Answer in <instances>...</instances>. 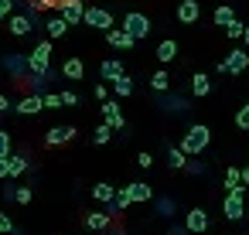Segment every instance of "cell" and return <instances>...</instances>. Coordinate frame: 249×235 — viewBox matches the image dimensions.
Listing matches in <instances>:
<instances>
[{"instance_id": "31", "label": "cell", "mask_w": 249, "mask_h": 235, "mask_svg": "<svg viewBox=\"0 0 249 235\" xmlns=\"http://www.w3.org/2000/svg\"><path fill=\"white\" fill-rule=\"evenodd\" d=\"M235 126H239V130H249V102L235 113Z\"/></svg>"}, {"instance_id": "21", "label": "cell", "mask_w": 249, "mask_h": 235, "mask_svg": "<svg viewBox=\"0 0 249 235\" xmlns=\"http://www.w3.org/2000/svg\"><path fill=\"white\" fill-rule=\"evenodd\" d=\"M92 198L113 204V201H116V187H113V184H96V187H92Z\"/></svg>"}, {"instance_id": "28", "label": "cell", "mask_w": 249, "mask_h": 235, "mask_svg": "<svg viewBox=\"0 0 249 235\" xmlns=\"http://www.w3.org/2000/svg\"><path fill=\"white\" fill-rule=\"evenodd\" d=\"M225 187H229V191L242 187V170H239V167H229V170H225Z\"/></svg>"}, {"instance_id": "48", "label": "cell", "mask_w": 249, "mask_h": 235, "mask_svg": "<svg viewBox=\"0 0 249 235\" xmlns=\"http://www.w3.org/2000/svg\"><path fill=\"white\" fill-rule=\"evenodd\" d=\"M89 235H92V232H89Z\"/></svg>"}, {"instance_id": "36", "label": "cell", "mask_w": 249, "mask_h": 235, "mask_svg": "<svg viewBox=\"0 0 249 235\" xmlns=\"http://www.w3.org/2000/svg\"><path fill=\"white\" fill-rule=\"evenodd\" d=\"M58 106H62V92H58V96L48 92V96H45V109H58Z\"/></svg>"}, {"instance_id": "15", "label": "cell", "mask_w": 249, "mask_h": 235, "mask_svg": "<svg viewBox=\"0 0 249 235\" xmlns=\"http://www.w3.org/2000/svg\"><path fill=\"white\" fill-rule=\"evenodd\" d=\"M31 28H35V21H31L28 14H14V17H11V34L24 38V34H31Z\"/></svg>"}, {"instance_id": "30", "label": "cell", "mask_w": 249, "mask_h": 235, "mask_svg": "<svg viewBox=\"0 0 249 235\" xmlns=\"http://www.w3.org/2000/svg\"><path fill=\"white\" fill-rule=\"evenodd\" d=\"M109 136H113V126H109V123H103V126L92 133V143H109Z\"/></svg>"}, {"instance_id": "46", "label": "cell", "mask_w": 249, "mask_h": 235, "mask_svg": "<svg viewBox=\"0 0 249 235\" xmlns=\"http://www.w3.org/2000/svg\"><path fill=\"white\" fill-rule=\"evenodd\" d=\"M0 24H4V17H0Z\"/></svg>"}, {"instance_id": "44", "label": "cell", "mask_w": 249, "mask_h": 235, "mask_svg": "<svg viewBox=\"0 0 249 235\" xmlns=\"http://www.w3.org/2000/svg\"><path fill=\"white\" fill-rule=\"evenodd\" d=\"M106 235H116V232H109V228H106Z\"/></svg>"}, {"instance_id": "1", "label": "cell", "mask_w": 249, "mask_h": 235, "mask_svg": "<svg viewBox=\"0 0 249 235\" xmlns=\"http://www.w3.org/2000/svg\"><path fill=\"white\" fill-rule=\"evenodd\" d=\"M48 68H52V41H41V45H35V48H31V55H28L31 82H35V85H41V82H45V75H48Z\"/></svg>"}, {"instance_id": "29", "label": "cell", "mask_w": 249, "mask_h": 235, "mask_svg": "<svg viewBox=\"0 0 249 235\" xmlns=\"http://www.w3.org/2000/svg\"><path fill=\"white\" fill-rule=\"evenodd\" d=\"M113 204H116V211H123V208H130V204H133V198H130V184L116 191V201H113Z\"/></svg>"}, {"instance_id": "17", "label": "cell", "mask_w": 249, "mask_h": 235, "mask_svg": "<svg viewBox=\"0 0 249 235\" xmlns=\"http://www.w3.org/2000/svg\"><path fill=\"white\" fill-rule=\"evenodd\" d=\"M208 92H212V79H208L205 72L191 75V96H198V99H201V96H208Z\"/></svg>"}, {"instance_id": "18", "label": "cell", "mask_w": 249, "mask_h": 235, "mask_svg": "<svg viewBox=\"0 0 249 235\" xmlns=\"http://www.w3.org/2000/svg\"><path fill=\"white\" fill-rule=\"evenodd\" d=\"M154 55H157V62H174V58H178V45L167 38V41H160V45L154 48Z\"/></svg>"}, {"instance_id": "38", "label": "cell", "mask_w": 249, "mask_h": 235, "mask_svg": "<svg viewBox=\"0 0 249 235\" xmlns=\"http://www.w3.org/2000/svg\"><path fill=\"white\" fill-rule=\"evenodd\" d=\"M62 106H79V96L75 92H62Z\"/></svg>"}, {"instance_id": "11", "label": "cell", "mask_w": 249, "mask_h": 235, "mask_svg": "<svg viewBox=\"0 0 249 235\" xmlns=\"http://www.w3.org/2000/svg\"><path fill=\"white\" fill-rule=\"evenodd\" d=\"M106 38H109V45H113V48H123V51H130V48H133V41H137V38H133V34H126L123 28H109V31H106Z\"/></svg>"}, {"instance_id": "2", "label": "cell", "mask_w": 249, "mask_h": 235, "mask_svg": "<svg viewBox=\"0 0 249 235\" xmlns=\"http://www.w3.org/2000/svg\"><path fill=\"white\" fill-rule=\"evenodd\" d=\"M208 140H212V130L201 126V123H195V126H188V133H184V140H181V150H184L188 157H198V153L208 147Z\"/></svg>"}, {"instance_id": "24", "label": "cell", "mask_w": 249, "mask_h": 235, "mask_svg": "<svg viewBox=\"0 0 249 235\" xmlns=\"http://www.w3.org/2000/svg\"><path fill=\"white\" fill-rule=\"evenodd\" d=\"M24 170H28V160H24V157H11V153H7V177H21Z\"/></svg>"}, {"instance_id": "41", "label": "cell", "mask_w": 249, "mask_h": 235, "mask_svg": "<svg viewBox=\"0 0 249 235\" xmlns=\"http://www.w3.org/2000/svg\"><path fill=\"white\" fill-rule=\"evenodd\" d=\"M11 109V102H7V96H0V113H7Z\"/></svg>"}, {"instance_id": "33", "label": "cell", "mask_w": 249, "mask_h": 235, "mask_svg": "<svg viewBox=\"0 0 249 235\" xmlns=\"http://www.w3.org/2000/svg\"><path fill=\"white\" fill-rule=\"evenodd\" d=\"M31 198H35V194H31V187H14V201H18V204H28Z\"/></svg>"}, {"instance_id": "3", "label": "cell", "mask_w": 249, "mask_h": 235, "mask_svg": "<svg viewBox=\"0 0 249 235\" xmlns=\"http://www.w3.org/2000/svg\"><path fill=\"white\" fill-rule=\"evenodd\" d=\"M246 68H249V51H242V48H232V51H229V58L218 65V72H222V75H242Z\"/></svg>"}, {"instance_id": "7", "label": "cell", "mask_w": 249, "mask_h": 235, "mask_svg": "<svg viewBox=\"0 0 249 235\" xmlns=\"http://www.w3.org/2000/svg\"><path fill=\"white\" fill-rule=\"evenodd\" d=\"M58 14L69 21V28L72 24H82V17H86V7H82V0H69V4H62L58 7Z\"/></svg>"}, {"instance_id": "13", "label": "cell", "mask_w": 249, "mask_h": 235, "mask_svg": "<svg viewBox=\"0 0 249 235\" xmlns=\"http://www.w3.org/2000/svg\"><path fill=\"white\" fill-rule=\"evenodd\" d=\"M99 75H103L106 82H116L120 75H126V68H123V62H116V58H106V62L99 65Z\"/></svg>"}, {"instance_id": "42", "label": "cell", "mask_w": 249, "mask_h": 235, "mask_svg": "<svg viewBox=\"0 0 249 235\" xmlns=\"http://www.w3.org/2000/svg\"><path fill=\"white\" fill-rule=\"evenodd\" d=\"M242 184H249V167H246V170H242Z\"/></svg>"}, {"instance_id": "22", "label": "cell", "mask_w": 249, "mask_h": 235, "mask_svg": "<svg viewBox=\"0 0 249 235\" xmlns=\"http://www.w3.org/2000/svg\"><path fill=\"white\" fill-rule=\"evenodd\" d=\"M130 198H133V201H150V198H154V191H150V184L133 181V184H130Z\"/></svg>"}, {"instance_id": "25", "label": "cell", "mask_w": 249, "mask_h": 235, "mask_svg": "<svg viewBox=\"0 0 249 235\" xmlns=\"http://www.w3.org/2000/svg\"><path fill=\"white\" fill-rule=\"evenodd\" d=\"M167 164H171L174 170H181V167L188 164V153H184L181 147H171V150H167Z\"/></svg>"}, {"instance_id": "37", "label": "cell", "mask_w": 249, "mask_h": 235, "mask_svg": "<svg viewBox=\"0 0 249 235\" xmlns=\"http://www.w3.org/2000/svg\"><path fill=\"white\" fill-rule=\"evenodd\" d=\"M14 11V0H0V17H11Z\"/></svg>"}, {"instance_id": "43", "label": "cell", "mask_w": 249, "mask_h": 235, "mask_svg": "<svg viewBox=\"0 0 249 235\" xmlns=\"http://www.w3.org/2000/svg\"><path fill=\"white\" fill-rule=\"evenodd\" d=\"M242 41H246V48H249V28H246V34H242Z\"/></svg>"}, {"instance_id": "40", "label": "cell", "mask_w": 249, "mask_h": 235, "mask_svg": "<svg viewBox=\"0 0 249 235\" xmlns=\"http://www.w3.org/2000/svg\"><path fill=\"white\" fill-rule=\"evenodd\" d=\"M7 177V157H0V181Z\"/></svg>"}, {"instance_id": "14", "label": "cell", "mask_w": 249, "mask_h": 235, "mask_svg": "<svg viewBox=\"0 0 249 235\" xmlns=\"http://www.w3.org/2000/svg\"><path fill=\"white\" fill-rule=\"evenodd\" d=\"M103 116H106V123H109L113 130H120V126H123V113H120V102H116V99H106Z\"/></svg>"}, {"instance_id": "12", "label": "cell", "mask_w": 249, "mask_h": 235, "mask_svg": "<svg viewBox=\"0 0 249 235\" xmlns=\"http://www.w3.org/2000/svg\"><path fill=\"white\" fill-rule=\"evenodd\" d=\"M198 14H201V7L195 4V0H181V4H178V21L181 24H195Z\"/></svg>"}, {"instance_id": "35", "label": "cell", "mask_w": 249, "mask_h": 235, "mask_svg": "<svg viewBox=\"0 0 249 235\" xmlns=\"http://www.w3.org/2000/svg\"><path fill=\"white\" fill-rule=\"evenodd\" d=\"M11 153V136H7V130H0V157H7Z\"/></svg>"}, {"instance_id": "16", "label": "cell", "mask_w": 249, "mask_h": 235, "mask_svg": "<svg viewBox=\"0 0 249 235\" xmlns=\"http://www.w3.org/2000/svg\"><path fill=\"white\" fill-rule=\"evenodd\" d=\"M109 218L113 215H106V211H89L86 215V225H89V232H106L109 228Z\"/></svg>"}, {"instance_id": "45", "label": "cell", "mask_w": 249, "mask_h": 235, "mask_svg": "<svg viewBox=\"0 0 249 235\" xmlns=\"http://www.w3.org/2000/svg\"><path fill=\"white\" fill-rule=\"evenodd\" d=\"M246 215H249V204H246Z\"/></svg>"}, {"instance_id": "4", "label": "cell", "mask_w": 249, "mask_h": 235, "mask_svg": "<svg viewBox=\"0 0 249 235\" xmlns=\"http://www.w3.org/2000/svg\"><path fill=\"white\" fill-rule=\"evenodd\" d=\"M242 191H246V187H235V191H229V194H225V201H222V211H225V218H229V221H239V218L246 215Z\"/></svg>"}, {"instance_id": "39", "label": "cell", "mask_w": 249, "mask_h": 235, "mask_svg": "<svg viewBox=\"0 0 249 235\" xmlns=\"http://www.w3.org/2000/svg\"><path fill=\"white\" fill-rule=\"evenodd\" d=\"M137 164H140V167H150V164H154V157H150V153H140V157H137Z\"/></svg>"}, {"instance_id": "47", "label": "cell", "mask_w": 249, "mask_h": 235, "mask_svg": "<svg viewBox=\"0 0 249 235\" xmlns=\"http://www.w3.org/2000/svg\"><path fill=\"white\" fill-rule=\"evenodd\" d=\"M11 235H18V232H11Z\"/></svg>"}, {"instance_id": "26", "label": "cell", "mask_w": 249, "mask_h": 235, "mask_svg": "<svg viewBox=\"0 0 249 235\" xmlns=\"http://www.w3.org/2000/svg\"><path fill=\"white\" fill-rule=\"evenodd\" d=\"M232 21H235V11H232V7H215V24L229 28Z\"/></svg>"}, {"instance_id": "10", "label": "cell", "mask_w": 249, "mask_h": 235, "mask_svg": "<svg viewBox=\"0 0 249 235\" xmlns=\"http://www.w3.org/2000/svg\"><path fill=\"white\" fill-rule=\"evenodd\" d=\"M75 126H52L48 133H45V140L52 143V147H58V143H69V140H75Z\"/></svg>"}, {"instance_id": "19", "label": "cell", "mask_w": 249, "mask_h": 235, "mask_svg": "<svg viewBox=\"0 0 249 235\" xmlns=\"http://www.w3.org/2000/svg\"><path fill=\"white\" fill-rule=\"evenodd\" d=\"M45 31H48V38H62L65 31H69V21L58 14V17H48V24H45Z\"/></svg>"}, {"instance_id": "27", "label": "cell", "mask_w": 249, "mask_h": 235, "mask_svg": "<svg viewBox=\"0 0 249 235\" xmlns=\"http://www.w3.org/2000/svg\"><path fill=\"white\" fill-rule=\"evenodd\" d=\"M113 92H116V96H133V79L120 75V79L113 82Z\"/></svg>"}, {"instance_id": "8", "label": "cell", "mask_w": 249, "mask_h": 235, "mask_svg": "<svg viewBox=\"0 0 249 235\" xmlns=\"http://www.w3.org/2000/svg\"><path fill=\"white\" fill-rule=\"evenodd\" d=\"M45 109V96H38V92H28L21 102H18V113L21 116H35V113H41Z\"/></svg>"}, {"instance_id": "23", "label": "cell", "mask_w": 249, "mask_h": 235, "mask_svg": "<svg viewBox=\"0 0 249 235\" xmlns=\"http://www.w3.org/2000/svg\"><path fill=\"white\" fill-rule=\"evenodd\" d=\"M150 89H154V92H167V89H171V75H167L164 68L154 72V75H150Z\"/></svg>"}, {"instance_id": "6", "label": "cell", "mask_w": 249, "mask_h": 235, "mask_svg": "<svg viewBox=\"0 0 249 235\" xmlns=\"http://www.w3.org/2000/svg\"><path fill=\"white\" fill-rule=\"evenodd\" d=\"M82 24H89V28H99V31H109V28H113V14H109V11H103V7H86V17H82Z\"/></svg>"}, {"instance_id": "9", "label": "cell", "mask_w": 249, "mask_h": 235, "mask_svg": "<svg viewBox=\"0 0 249 235\" xmlns=\"http://www.w3.org/2000/svg\"><path fill=\"white\" fill-rule=\"evenodd\" d=\"M208 228V211L205 208H191L184 218V232H205Z\"/></svg>"}, {"instance_id": "32", "label": "cell", "mask_w": 249, "mask_h": 235, "mask_svg": "<svg viewBox=\"0 0 249 235\" xmlns=\"http://www.w3.org/2000/svg\"><path fill=\"white\" fill-rule=\"evenodd\" d=\"M225 34H229V38H232V41H239V38H242V34H246V28H242V24H239V21H232V24H229V28H225Z\"/></svg>"}, {"instance_id": "5", "label": "cell", "mask_w": 249, "mask_h": 235, "mask_svg": "<svg viewBox=\"0 0 249 235\" xmlns=\"http://www.w3.org/2000/svg\"><path fill=\"white\" fill-rule=\"evenodd\" d=\"M123 31H126V34H133L137 41H140V38H147V34H150V21H147V14H137V11H133V14H126V17H123Z\"/></svg>"}, {"instance_id": "34", "label": "cell", "mask_w": 249, "mask_h": 235, "mask_svg": "<svg viewBox=\"0 0 249 235\" xmlns=\"http://www.w3.org/2000/svg\"><path fill=\"white\" fill-rule=\"evenodd\" d=\"M14 232V225H11V218L4 215V208H0V235H11Z\"/></svg>"}, {"instance_id": "20", "label": "cell", "mask_w": 249, "mask_h": 235, "mask_svg": "<svg viewBox=\"0 0 249 235\" xmlns=\"http://www.w3.org/2000/svg\"><path fill=\"white\" fill-rule=\"evenodd\" d=\"M62 75H65V79H82V75H86V65H82L79 58H65Z\"/></svg>"}]
</instances>
